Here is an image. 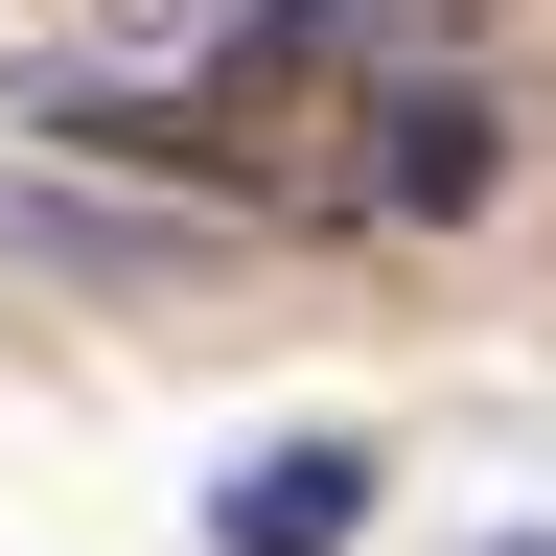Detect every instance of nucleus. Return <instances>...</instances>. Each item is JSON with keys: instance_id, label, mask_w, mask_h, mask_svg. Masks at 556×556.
I'll use <instances>...</instances> for the list:
<instances>
[{"instance_id": "f257e3e1", "label": "nucleus", "mask_w": 556, "mask_h": 556, "mask_svg": "<svg viewBox=\"0 0 556 556\" xmlns=\"http://www.w3.org/2000/svg\"><path fill=\"white\" fill-rule=\"evenodd\" d=\"M70 163H163L186 208H278V232H371V139H394V47L371 0H232L186 93H70Z\"/></svg>"}, {"instance_id": "f03ea898", "label": "nucleus", "mask_w": 556, "mask_h": 556, "mask_svg": "<svg viewBox=\"0 0 556 556\" xmlns=\"http://www.w3.org/2000/svg\"><path fill=\"white\" fill-rule=\"evenodd\" d=\"M486 186H510V116H486L464 70H394V139H371V208H394V232H464Z\"/></svg>"}, {"instance_id": "7ed1b4c3", "label": "nucleus", "mask_w": 556, "mask_h": 556, "mask_svg": "<svg viewBox=\"0 0 556 556\" xmlns=\"http://www.w3.org/2000/svg\"><path fill=\"white\" fill-rule=\"evenodd\" d=\"M348 533H371V441H325V417L208 486V556H348Z\"/></svg>"}, {"instance_id": "20e7f679", "label": "nucleus", "mask_w": 556, "mask_h": 556, "mask_svg": "<svg viewBox=\"0 0 556 556\" xmlns=\"http://www.w3.org/2000/svg\"><path fill=\"white\" fill-rule=\"evenodd\" d=\"M24 24H186V0H24Z\"/></svg>"}]
</instances>
